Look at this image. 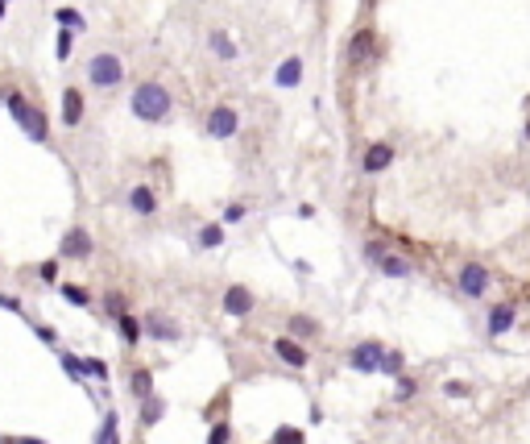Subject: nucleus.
Here are the masks:
<instances>
[{"instance_id": "obj_3", "label": "nucleus", "mask_w": 530, "mask_h": 444, "mask_svg": "<svg viewBox=\"0 0 530 444\" xmlns=\"http://www.w3.org/2000/svg\"><path fill=\"white\" fill-rule=\"evenodd\" d=\"M124 79V63L121 54H112V50H99V54H92V63H87V83L92 88H121Z\"/></svg>"}, {"instance_id": "obj_22", "label": "nucleus", "mask_w": 530, "mask_h": 444, "mask_svg": "<svg viewBox=\"0 0 530 444\" xmlns=\"http://www.w3.org/2000/svg\"><path fill=\"white\" fill-rule=\"evenodd\" d=\"M199 245H203V249L224 245V221H220V224H203V228H199Z\"/></svg>"}, {"instance_id": "obj_31", "label": "nucleus", "mask_w": 530, "mask_h": 444, "mask_svg": "<svg viewBox=\"0 0 530 444\" xmlns=\"http://www.w3.org/2000/svg\"><path fill=\"white\" fill-rule=\"evenodd\" d=\"M398 370H402V353H386V361H382V374H394V378H398Z\"/></svg>"}, {"instance_id": "obj_33", "label": "nucleus", "mask_w": 530, "mask_h": 444, "mask_svg": "<svg viewBox=\"0 0 530 444\" xmlns=\"http://www.w3.org/2000/svg\"><path fill=\"white\" fill-rule=\"evenodd\" d=\"M237 221H244V208L241 204H228L224 208V224H237Z\"/></svg>"}, {"instance_id": "obj_12", "label": "nucleus", "mask_w": 530, "mask_h": 444, "mask_svg": "<svg viewBox=\"0 0 530 444\" xmlns=\"http://www.w3.org/2000/svg\"><path fill=\"white\" fill-rule=\"evenodd\" d=\"M129 208H133L137 216H153V212H158V196H153V187L137 183V187L129 191Z\"/></svg>"}, {"instance_id": "obj_38", "label": "nucleus", "mask_w": 530, "mask_h": 444, "mask_svg": "<svg viewBox=\"0 0 530 444\" xmlns=\"http://www.w3.org/2000/svg\"><path fill=\"white\" fill-rule=\"evenodd\" d=\"M0 21H4V9H0Z\"/></svg>"}, {"instance_id": "obj_9", "label": "nucleus", "mask_w": 530, "mask_h": 444, "mask_svg": "<svg viewBox=\"0 0 530 444\" xmlns=\"http://www.w3.org/2000/svg\"><path fill=\"white\" fill-rule=\"evenodd\" d=\"M274 353L286 361L290 370H303V366H307V349L298 345L294 337H278V341H274Z\"/></svg>"}, {"instance_id": "obj_28", "label": "nucleus", "mask_w": 530, "mask_h": 444, "mask_svg": "<svg viewBox=\"0 0 530 444\" xmlns=\"http://www.w3.org/2000/svg\"><path fill=\"white\" fill-rule=\"evenodd\" d=\"M63 295L71 299L75 307H87V303H92V295H87L83 287H75V282H67V287H63Z\"/></svg>"}, {"instance_id": "obj_24", "label": "nucleus", "mask_w": 530, "mask_h": 444, "mask_svg": "<svg viewBox=\"0 0 530 444\" xmlns=\"http://www.w3.org/2000/svg\"><path fill=\"white\" fill-rule=\"evenodd\" d=\"M71 50H75V29H63V33H58V46H54L58 63H67V58H71Z\"/></svg>"}, {"instance_id": "obj_14", "label": "nucleus", "mask_w": 530, "mask_h": 444, "mask_svg": "<svg viewBox=\"0 0 530 444\" xmlns=\"http://www.w3.org/2000/svg\"><path fill=\"white\" fill-rule=\"evenodd\" d=\"M145 332H149V341H178V324L162 320V316H145Z\"/></svg>"}, {"instance_id": "obj_39", "label": "nucleus", "mask_w": 530, "mask_h": 444, "mask_svg": "<svg viewBox=\"0 0 530 444\" xmlns=\"http://www.w3.org/2000/svg\"><path fill=\"white\" fill-rule=\"evenodd\" d=\"M526 137H530V125H526Z\"/></svg>"}, {"instance_id": "obj_32", "label": "nucleus", "mask_w": 530, "mask_h": 444, "mask_svg": "<svg viewBox=\"0 0 530 444\" xmlns=\"http://www.w3.org/2000/svg\"><path fill=\"white\" fill-rule=\"evenodd\" d=\"M38 278H42V282H54V278H58V262H42V266H38Z\"/></svg>"}, {"instance_id": "obj_35", "label": "nucleus", "mask_w": 530, "mask_h": 444, "mask_svg": "<svg viewBox=\"0 0 530 444\" xmlns=\"http://www.w3.org/2000/svg\"><path fill=\"white\" fill-rule=\"evenodd\" d=\"M108 312H112V316H121V312H124V299L121 295H108Z\"/></svg>"}, {"instance_id": "obj_27", "label": "nucleus", "mask_w": 530, "mask_h": 444, "mask_svg": "<svg viewBox=\"0 0 530 444\" xmlns=\"http://www.w3.org/2000/svg\"><path fill=\"white\" fill-rule=\"evenodd\" d=\"M274 444H307V436H303L298 428H278V432H274Z\"/></svg>"}, {"instance_id": "obj_1", "label": "nucleus", "mask_w": 530, "mask_h": 444, "mask_svg": "<svg viewBox=\"0 0 530 444\" xmlns=\"http://www.w3.org/2000/svg\"><path fill=\"white\" fill-rule=\"evenodd\" d=\"M170 92L162 88V83H153V79H145V83H137L133 88V100H129V108H133V117L145 125H158L170 117Z\"/></svg>"}, {"instance_id": "obj_26", "label": "nucleus", "mask_w": 530, "mask_h": 444, "mask_svg": "<svg viewBox=\"0 0 530 444\" xmlns=\"http://www.w3.org/2000/svg\"><path fill=\"white\" fill-rule=\"evenodd\" d=\"M63 370L71 374L75 382H79V378H87V366H83V357H75V353H63Z\"/></svg>"}, {"instance_id": "obj_34", "label": "nucleus", "mask_w": 530, "mask_h": 444, "mask_svg": "<svg viewBox=\"0 0 530 444\" xmlns=\"http://www.w3.org/2000/svg\"><path fill=\"white\" fill-rule=\"evenodd\" d=\"M0 307H4V312H25V307H21L13 295H0Z\"/></svg>"}, {"instance_id": "obj_10", "label": "nucleus", "mask_w": 530, "mask_h": 444, "mask_svg": "<svg viewBox=\"0 0 530 444\" xmlns=\"http://www.w3.org/2000/svg\"><path fill=\"white\" fill-rule=\"evenodd\" d=\"M373 50H377V38H373L369 29L352 33V42H348V63H352V67H361V63H369V58H373Z\"/></svg>"}, {"instance_id": "obj_15", "label": "nucleus", "mask_w": 530, "mask_h": 444, "mask_svg": "<svg viewBox=\"0 0 530 444\" xmlns=\"http://www.w3.org/2000/svg\"><path fill=\"white\" fill-rule=\"evenodd\" d=\"M274 83H278V88H298V83H303V58H286V63L278 67V75H274Z\"/></svg>"}, {"instance_id": "obj_17", "label": "nucleus", "mask_w": 530, "mask_h": 444, "mask_svg": "<svg viewBox=\"0 0 530 444\" xmlns=\"http://www.w3.org/2000/svg\"><path fill=\"white\" fill-rule=\"evenodd\" d=\"M207 50H212V54H216V58H224V63H228V58H237V54H241V50H237V42H232V38H228V33H224V29H212V38H207Z\"/></svg>"}, {"instance_id": "obj_18", "label": "nucleus", "mask_w": 530, "mask_h": 444, "mask_svg": "<svg viewBox=\"0 0 530 444\" xmlns=\"http://www.w3.org/2000/svg\"><path fill=\"white\" fill-rule=\"evenodd\" d=\"M117 324H121V337L129 341V345H141V337H145V324L137 320V316H129V312H121V316H117Z\"/></svg>"}, {"instance_id": "obj_11", "label": "nucleus", "mask_w": 530, "mask_h": 444, "mask_svg": "<svg viewBox=\"0 0 530 444\" xmlns=\"http://www.w3.org/2000/svg\"><path fill=\"white\" fill-rule=\"evenodd\" d=\"M224 312L228 316H249L253 312V291L249 287H228L224 291Z\"/></svg>"}, {"instance_id": "obj_30", "label": "nucleus", "mask_w": 530, "mask_h": 444, "mask_svg": "<svg viewBox=\"0 0 530 444\" xmlns=\"http://www.w3.org/2000/svg\"><path fill=\"white\" fill-rule=\"evenodd\" d=\"M228 440H232V428H228V423H216L212 436H207V444H228Z\"/></svg>"}, {"instance_id": "obj_36", "label": "nucleus", "mask_w": 530, "mask_h": 444, "mask_svg": "<svg viewBox=\"0 0 530 444\" xmlns=\"http://www.w3.org/2000/svg\"><path fill=\"white\" fill-rule=\"evenodd\" d=\"M398 395H402V398L414 395V382H410V378H402V382H398Z\"/></svg>"}, {"instance_id": "obj_25", "label": "nucleus", "mask_w": 530, "mask_h": 444, "mask_svg": "<svg viewBox=\"0 0 530 444\" xmlns=\"http://www.w3.org/2000/svg\"><path fill=\"white\" fill-rule=\"evenodd\" d=\"M54 21L63 25V29H83V17L75 9H54Z\"/></svg>"}, {"instance_id": "obj_40", "label": "nucleus", "mask_w": 530, "mask_h": 444, "mask_svg": "<svg viewBox=\"0 0 530 444\" xmlns=\"http://www.w3.org/2000/svg\"><path fill=\"white\" fill-rule=\"evenodd\" d=\"M0 4H9V0H0Z\"/></svg>"}, {"instance_id": "obj_21", "label": "nucleus", "mask_w": 530, "mask_h": 444, "mask_svg": "<svg viewBox=\"0 0 530 444\" xmlns=\"http://www.w3.org/2000/svg\"><path fill=\"white\" fill-rule=\"evenodd\" d=\"M162 416H166V403L149 395V398H145V407H141V423H145V428H153V423L162 420Z\"/></svg>"}, {"instance_id": "obj_8", "label": "nucleus", "mask_w": 530, "mask_h": 444, "mask_svg": "<svg viewBox=\"0 0 530 444\" xmlns=\"http://www.w3.org/2000/svg\"><path fill=\"white\" fill-rule=\"evenodd\" d=\"M394 162V146L389 142H373V146L364 149V158H361V171L364 174H382Z\"/></svg>"}, {"instance_id": "obj_16", "label": "nucleus", "mask_w": 530, "mask_h": 444, "mask_svg": "<svg viewBox=\"0 0 530 444\" xmlns=\"http://www.w3.org/2000/svg\"><path fill=\"white\" fill-rule=\"evenodd\" d=\"M509 328H514V307H509V303H497V307L489 312V337H502Z\"/></svg>"}, {"instance_id": "obj_20", "label": "nucleus", "mask_w": 530, "mask_h": 444, "mask_svg": "<svg viewBox=\"0 0 530 444\" xmlns=\"http://www.w3.org/2000/svg\"><path fill=\"white\" fill-rule=\"evenodd\" d=\"M129 391L137 398H149L153 395V374L149 370H133V378H129Z\"/></svg>"}, {"instance_id": "obj_6", "label": "nucleus", "mask_w": 530, "mask_h": 444, "mask_svg": "<svg viewBox=\"0 0 530 444\" xmlns=\"http://www.w3.org/2000/svg\"><path fill=\"white\" fill-rule=\"evenodd\" d=\"M489 282H493V278H489V270H485V266H477V262L460 270V291H464L468 299H481L485 291H489Z\"/></svg>"}, {"instance_id": "obj_4", "label": "nucleus", "mask_w": 530, "mask_h": 444, "mask_svg": "<svg viewBox=\"0 0 530 444\" xmlns=\"http://www.w3.org/2000/svg\"><path fill=\"white\" fill-rule=\"evenodd\" d=\"M382 361H386L382 341H364V345H357L352 353H348V366H352L357 374H377V370H382Z\"/></svg>"}, {"instance_id": "obj_2", "label": "nucleus", "mask_w": 530, "mask_h": 444, "mask_svg": "<svg viewBox=\"0 0 530 444\" xmlns=\"http://www.w3.org/2000/svg\"><path fill=\"white\" fill-rule=\"evenodd\" d=\"M4 104H9L13 121L25 129V137H29V142H38V146H42V142L50 137V125H46V117H42V108H33L21 92H13V88H9V92H4Z\"/></svg>"}, {"instance_id": "obj_29", "label": "nucleus", "mask_w": 530, "mask_h": 444, "mask_svg": "<svg viewBox=\"0 0 530 444\" xmlns=\"http://www.w3.org/2000/svg\"><path fill=\"white\" fill-rule=\"evenodd\" d=\"M83 366H87V378H99V382H108V366H104L99 357H83Z\"/></svg>"}, {"instance_id": "obj_23", "label": "nucleus", "mask_w": 530, "mask_h": 444, "mask_svg": "<svg viewBox=\"0 0 530 444\" xmlns=\"http://www.w3.org/2000/svg\"><path fill=\"white\" fill-rule=\"evenodd\" d=\"M290 332H294V337H315L319 324H315L311 316H290Z\"/></svg>"}, {"instance_id": "obj_19", "label": "nucleus", "mask_w": 530, "mask_h": 444, "mask_svg": "<svg viewBox=\"0 0 530 444\" xmlns=\"http://www.w3.org/2000/svg\"><path fill=\"white\" fill-rule=\"evenodd\" d=\"M377 266H382V274H389V278H406V274H410V262H406V258H398V253H382Z\"/></svg>"}, {"instance_id": "obj_5", "label": "nucleus", "mask_w": 530, "mask_h": 444, "mask_svg": "<svg viewBox=\"0 0 530 444\" xmlns=\"http://www.w3.org/2000/svg\"><path fill=\"white\" fill-rule=\"evenodd\" d=\"M237 125H241L237 108H232V104H216V108L207 112V137L224 142V137H232V133H237Z\"/></svg>"}, {"instance_id": "obj_13", "label": "nucleus", "mask_w": 530, "mask_h": 444, "mask_svg": "<svg viewBox=\"0 0 530 444\" xmlns=\"http://www.w3.org/2000/svg\"><path fill=\"white\" fill-rule=\"evenodd\" d=\"M79 121H83V92H79V88H67V92H63V125L75 129Z\"/></svg>"}, {"instance_id": "obj_37", "label": "nucleus", "mask_w": 530, "mask_h": 444, "mask_svg": "<svg viewBox=\"0 0 530 444\" xmlns=\"http://www.w3.org/2000/svg\"><path fill=\"white\" fill-rule=\"evenodd\" d=\"M38 337H42L46 345H54V328H50V324H42V328H38Z\"/></svg>"}, {"instance_id": "obj_7", "label": "nucleus", "mask_w": 530, "mask_h": 444, "mask_svg": "<svg viewBox=\"0 0 530 444\" xmlns=\"http://www.w3.org/2000/svg\"><path fill=\"white\" fill-rule=\"evenodd\" d=\"M92 233L87 228H67V237H63V258H75V262H83V258H92Z\"/></svg>"}]
</instances>
